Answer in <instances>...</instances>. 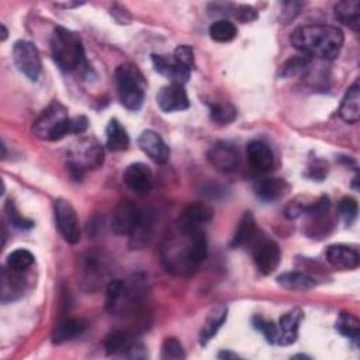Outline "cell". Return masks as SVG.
<instances>
[{"instance_id": "277c9868", "label": "cell", "mask_w": 360, "mask_h": 360, "mask_svg": "<svg viewBox=\"0 0 360 360\" xmlns=\"http://www.w3.org/2000/svg\"><path fill=\"white\" fill-rule=\"evenodd\" d=\"M104 162V148L93 138H82L68 153V170L73 180H82L86 170L98 169Z\"/></svg>"}, {"instance_id": "60d3db41", "label": "cell", "mask_w": 360, "mask_h": 360, "mask_svg": "<svg viewBox=\"0 0 360 360\" xmlns=\"http://www.w3.org/2000/svg\"><path fill=\"white\" fill-rule=\"evenodd\" d=\"M232 15L236 20L242 21V22H250V21L257 18L256 10L253 7H250V6H238V7H235Z\"/></svg>"}, {"instance_id": "7a4b0ae2", "label": "cell", "mask_w": 360, "mask_h": 360, "mask_svg": "<svg viewBox=\"0 0 360 360\" xmlns=\"http://www.w3.org/2000/svg\"><path fill=\"white\" fill-rule=\"evenodd\" d=\"M291 45L304 55L321 59H335L345 42L343 32L333 25L312 24L302 25L292 31L290 37Z\"/></svg>"}, {"instance_id": "ab89813d", "label": "cell", "mask_w": 360, "mask_h": 360, "mask_svg": "<svg viewBox=\"0 0 360 360\" xmlns=\"http://www.w3.org/2000/svg\"><path fill=\"white\" fill-rule=\"evenodd\" d=\"M173 58L188 69H191L194 65V51L188 45H179L173 52Z\"/></svg>"}, {"instance_id": "ac0fdd59", "label": "cell", "mask_w": 360, "mask_h": 360, "mask_svg": "<svg viewBox=\"0 0 360 360\" xmlns=\"http://www.w3.org/2000/svg\"><path fill=\"white\" fill-rule=\"evenodd\" d=\"M152 62H153L155 70L158 73H160L162 76L167 77L172 83L184 84L190 77V70L191 69L179 63L173 56L167 58L165 55L153 53L152 55Z\"/></svg>"}, {"instance_id": "2e32d148", "label": "cell", "mask_w": 360, "mask_h": 360, "mask_svg": "<svg viewBox=\"0 0 360 360\" xmlns=\"http://www.w3.org/2000/svg\"><path fill=\"white\" fill-rule=\"evenodd\" d=\"M214 210L205 202H193L188 204L183 211L177 221V229L180 231H191L200 229V225L207 224L212 219Z\"/></svg>"}, {"instance_id": "e0dca14e", "label": "cell", "mask_w": 360, "mask_h": 360, "mask_svg": "<svg viewBox=\"0 0 360 360\" xmlns=\"http://www.w3.org/2000/svg\"><path fill=\"white\" fill-rule=\"evenodd\" d=\"M138 145L141 150L156 163H166L170 158L169 146L166 145L163 138L152 129H146L139 135Z\"/></svg>"}, {"instance_id": "7402d4cb", "label": "cell", "mask_w": 360, "mask_h": 360, "mask_svg": "<svg viewBox=\"0 0 360 360\" xmlns=\"http://www.w3.org/2000/svg\"><path fill=\"white\" fill-rule=\"evenodd\" d=\"M22 271H15L7 266L1 270V302L17 300L24 292L25 278L21 274Z\"/></svg>"}, {"instance_id": "d590c367", "label": "cell", "mask_w": 360, "mask_h": 360, "mask_svg": "<svg viewBox=\"0 0 360 360\" xmlns=\"http://www.w3.org/2000/svg\"><path fill=\"white\" fill-rule=\"evenodd\" d=\"M4 212H6V217H7V221L10 222L11 226L17 228V229H22V231H27V229H31L34 226V222L31 219H27L24 218L18 210L15 208L14 202L13 201H7L6 205H4Z\"/></svg>"}, {"instance_id": "e575fe53", "label": "cell", "mask_w": 360, "mask_h": 360, "mask_svg": "<svg viewBox=\"0 0 360 360\" xmlns=\"http://www.w3.org/2000/svg\"><path fill=\"white\" fill-rule=\"evenodd\" d=\"M311 62V58L307 55H297V56H291L288 60H285L281 66H280V76L281 77H291L295 76L297 73H300L301 70H304Z\"/></svg>"}, {"instance_id": "f1b7e54d", "label": "cell", "mask_w": 360, "mask_h": 360, "mask_svg": "<svg viewBox=\"0 0 360 360\" xmlns=\"http://www.w3.org/2000/svg\"><path fill=\"white\" fill-rule=\"evenodd\" d=\"M105 146L111 152H121L128 149L129 146V136L127 131L122 128V125L118 122V120L112 118L110 120L107 128H105Z\"/></svg>"}, {"instance_id": "9c48e42d", "label": "cell", "mask_w": 360, "mask_h": 360, "mask_svg": "<svg viewBox=\"0 0 360 360\" xmlns=\"http://www.w3.org/2000/svg\"><path fill=\"white\" fill-rule=\"evenodd\" d=\"M252 242V257L257 270L264 276L271 274L278 267L281 260V252L278 245L274 240L263 236H256Z\"/></svg>"}, {"instance_id": "d6a6232c", "label": "cell", "mask_w": 360, "mask_h": 360, "mask_svg": "<svg viewBox=\"0 0 360 360\" xmlns=\"http://www.w3.org/2000/svg\"><path fill=\"white\" fill-rule=\"evenodd\" d=\"M34 263V255L27 249H15L7 256L6 266L15 271H24Z\"/></svg>"}, {"instance_id": "6da1fadb", "label": "cell", "mask_w": 360, "mask_h": 360, "mask_svg": "<svg viewBox=\"0 0 360 360\" xmlns=\"http://www.w3.org/2000/svg\"><path fill=\"white\" fill-rule=\"evenodd\" d=\"M162 248V262L176 276H191L207 257V238L202 229L180 231Z\"/></svg>"}, {"instance_id": "f35d334b", "label": "cell", "mask_w": 360, "mask_h": 360, "mask_svg": "<svg viewBox=\"0 0 360 360\" xmlns=\"http://www.w3.org/2000/svg\"><path fill=\"white\" fill-rule=\"evenodd\" d=\"M252 325L256 330H260L264 336V339L269 342V343H276L277 342V335H278V330H277V326L271 322V321H266L263 319L262 316H253L252 319Z\"/></svg>"}, {"instance_id": "8d00e7d4", "label": "cell", "mask_w": 360, "mask_h": 360, "mask_svg": "<svg viewBox=\"0 0 360 360\" xmlns=\"http://www.w3.org/2000/svg\"><path fill=\"white\" fill-rule=\"evenodd\" d=\"M338 215L345 225H350L357 217V201L352 197H345L338 204Z\"/></svg>"}, {"instance_id": "4dcf8cb0", "label": "cell", "mask_w": 360, "mask_h": 360, "mask_svg": "<svg viewBox=\"0 0 360 360\" xmlns=\"http://www.w3.org/2000/svg\"><path fill=\"white\" fill-rule=\"evenodd\" d=\"M336 329L340 335L349 338L354 343L359 342L360 338V322L356 315L350 312H340L336 321Z\"/></svg>"}, {"instance_id": "8992f818", "label": "cell", "mask_w": 360, "mask_h": 360, "mask_svg": "<svg viewBox=\"0 0 360 360\" xmlns=\"http://www.w3.org/2000/svg\"><path fill=\"white\" fill-rule=\"evenodd\" d=\"M32 132L45 141H60L69 135L70 118L68 108L56 100L52 101L34 121Z\"/></svg>"}, {"instance_id": "52a82bcc", "label": "cell", "mask_w": 360, "mask_h": 360, "mask_svg": "<svg viewBox=\"0 0 360 360\" xmlns=\"http://www.w3.org/2000/svg\"><path fill=\"white\" fill-rule=\"evenodd\" d=\"M104 349L108 356H125L131 359L146 357L145 346L136 340L135 335L127 329H117L107 335Z\"/></svg>"}, {"instance_id": "ba28073f", "label": "cell", "mask_w": 360, "mask_h": 360, "mask_svg": "<svg viewBox=\"0 0 360 360\" xmlns=\"http://www.w3.org/2000/svg\"><path fill=\"white\" fill-rule=\"evenodd\" d=\"M13 59L17 69L27 76L31 82H37L41 70L42 62L38 52V48L25 39H20L13 46Z\"/></svg>"}, {"instance_id": "d6986e66", "label": "cell", "mask_w": 360, "mask_h": 360, "mask_svg": "<svg viewBox=\"0 0 360 360\" xmlns=\"http://www.w3.org/2000/svg\"><path fill=\"white\" fill-rule=\"evenodd\" d=\"M302 309L301 308H292L287 311L278 321V335H277V342L281 346H288L292 345L297 338H298V329L300 323L302 321Z\"/></svg>"}, {"instance_id": "44dd1931", "label": "cell", "mask_w": 360, "mask_h": 360, "mask_svg": "<svg viewBox=\"0 0 360 360\" xmlns=\"http://www.w3.org/2000/svg\"><path fill=\"white\" fill-rule=\"evenodd\" d=\"M248 162L259 173L269 172L274 165V156L269 145L262 141H252L246 148Z\"/></svg>"}, {"instance_id": "484cf974", "label": "cell", "mask_w": 360, "mask_h": 360, "mask_svg": "<svg viewBox=\"0 0 360 360\" xmlns=\"http://www.w3.org/2000/svg\"><path fill=\"white\" fill-rule=\"evenodd\" d=\"M335 17L353 31L360 28V3L356 0H345L335 4Z\"/></svg>"}, {"instance_id": "4fadbf2b", "label": "cell", "mask_w": 360, "mask_h": 360, "mask_svg": "<svg viewBox=\"0 0 360 360\" xmlns=\"http://www.w3.org/2000/svg\"><path fill=\"white\" fill-rule=\"evenodd\" d=\"M156 103L159 108L165 112L183 111L190 107L188 96L183 84L170 83L163 86L156 94Z\"/></svg>"}, {"instance_id": "83f0119b", "label": "cell", "mask_w": 360, "mask_h": 360, "mask_svg": "<svg viewBox=\"0 0 360 360\" xmlns=\"http://www.w3.org/2000/svg\"><path fill=\"white\" fill-rule=\"evenodd\" d=\"M86 328H87V323L83 319H79V318L65 319L55 328L52 333V342L56 345H60L63 342L72 340L76 336L82 335Z\"/></svg>"}, {"instance_id": "836d02e7", "label": "cell", "mask_w": 360, "mask_h": 360, "mask_svg": "<svg viewBox=\"0 0 360 360\" xmlns=\"http://www.w3.org/2000/svg\"><path fill=\"white\" fill-rule=\"evenodd\" d=\"M210 117L218 124H229L236 118V108L229 103H215L210 105Z\"/></svg>"}, {"instance_id": "b9f144b4", "label": "cell", "mask_w": 360, "mask_h": 360, "mask_svg": "<svg viewBox=\"0 0 360 360\" xmlns=\"http://www.w3.org/2000/svg\"><path fill=\"white\" fill-rule=\"evenodd\" d=\"M87 127H89V121L84 115H77L70 118V134L80 135L87 129Z\"/></svg>"}, {"instance_id": "74e56055", "label": "cell", "mask_w": 360, "mask_h": 360, "mask_svg": "<svg viewBox=\"0 0 360 360\" xmlns=\"http://www.w3.org/2000/svg\"><path fill=\"white\" fill-rule=\"evenodd\" d=\"M186 353L183 345L176 338H166L162 343V359L165 360H180L184 359Z\"/></svg>"}, {"instance_id": "5bb4252c", "label": "cell", "mask_w": 360, "mask_h": 360, "mask_svg": "<svg viewBox=\"0 0 360 360\" xmlns=\"http://www.w3.org/2000/svg\"><path fill=\"white\" fill-rule=\"evenodd\" d=\"M208 162L221 173L233 172L239 165V152L228 142H217L207 153Z\"/></svg>"}, {"instance_id": "30bf717a", "label": "cell", "mask_w": 360, "mask_h": 360, "mask_svg": "<svg viewBox=\"0 0 360 360\" xmlns=\"http://www.w3.org/2000/svg\"><path fill=\"white\" fill-rule=\"evenodd\" d=\"M142 215L143 212L132 200H128V198L121 200L112 211V217H111L112 232L117 235H131L139 225Z\"/></svg>"}, {"instance_id": "8fae6325", "label": "cell", "mask_w": 360, "mask_h": 360, "mask_svg": "<svg viewBox=\"0 0 360 360\" xmlns=\"http://www.w3.org/2000/svg\"><path fill=\"white\" fill-rule=\"evenodd\" d=\"M53 211H55L56 226L62 238L68 243H72V245L77 243L80 240V226H79L77 214L73 205L68 200L59 198L55 201Z\"/></svg>"}, {"instance_id": "f546056e", "label": "cell", "mask_w": 360, "mask_h": 360, "mask_svg": "<svg viewBox=\"0 0 360 360\" xmlns=\"http://www.w3.org/2000/svg\"><path fill=\"white\" fill-rule=\"evenodd\" d=\"M277 283L290 291H307L316 285L315 278L301 271H290L277 277Z\"/></svg>"}, {"instance_id": "9a60e30c", "label": "cell", "mask_w": 360, "mask_h": 360, "mask_svg": "<svg viewBox=\"0 0 360 360\" xmlns=\"http://www.w3.org/2000/svg\"><path fill=\"white\" fill-rule=\"evenodd\" d=\"M122 180L128 188L136 194H146L153 184V174L148 165L142 162L131 163L122 173Z\"/></svg>"}, {"instance_id": "d4e9b609", "label": "cell", "mask_w": 360, "mask_h": 360, "mask_svg": "<svg viewBox=\"0 0 360 360\" xmlns=\"http://www.w3.org/2000/svg\"><path fill=\"white\" fill-rule=\"evenodd\" d=\"M226 314H228V308L224 305H218L215 308L211 309V312L207 315L201 332H200V345L205 346L215 335L217 332L221 329V326L225 323L226 321Z\"/></svg>"}, {"instance_id": "1f68e13d", "label": "cell", "mask_w": 360, "mask_h": 360, "mask_svg": "<svg viewBox=\"0 0 360 360\" xmlns=\"http://www.w3.org/2000/svg\"><path fill=\"white\" fill-rule=\"evenodd\" d=\"M208 32L210 37L217 42H229L236 37L238 30L233 25V22L228 20H218L211 24Z\"/></svg>"}, {"instance_id": "7bdbcfd3", "label": "cell", "mask_w": 360, "mask_h": 360, "mask_svg": "<svg viewBox=\"0 0 360 360\" xmlns=\"http://www.w3.org/2000/svg\"><path fill=\"white\" fill-rule=\"evenodd\" d=\"M238 356L235 353H231V352H221L218 353V359H236Z\"/></svg>"}, {"instance_id": "ee69618b", "label": "cell", "mask_w": 360, "mask_h": 360, "mask_svg": "<svg viewBox=\"0 0 360 360\" xmlns=\"http://www.w3.org/2000/svg\"><path fill=\"white\" fill-rule=\"evenodd\" d=\"M7 38V28L4 27V24H1V41H4Z\"/></svg>"}, {"instance_id": "7c38bea8", "label": "cell", "mask_w": 360, "mask_h": 360, "mask_svg": "<svg viewBox=\"0 0 360 360\" xmlns=\"http://www.w3.org/2000/svg\"><path fill=\"white\" fill-rule=\"evenodd\" d=\"M82 283L87 291H96L101 287L108 274L105 259L101 253H87L83 257V266L80 269Z\"/></svg>"}, {"instance_id": "3957f363", "label": "cell", "mask_w": 360, "mask_h": 360, "mask_svg": "<svg viewBox=\"0 0 360 360\" xmlns=\"http://www.w3.org/2000/svg\"><path fill=\"white\" fill-rule=\"evenodd\" d=\"M51 52L62 72L75 73L89 70L80 37L65 27H56L53 30L51 37Z\"/></svg>"}, {"instance_id": "ffe728a7", "label": "cell", "mask_w": 360, "mask_h": 360, "mask_svg": "<svg viewBox=\"0 0 360 360\" xmlns=\"http://www.w3.org/2000/svg\"><path fill=\"white\" fill-rule=\"evenodd\" d=\"M328 263L338 270H352L359 266V253L356 249L347 245H330L325 252Z\"/></svg>"}, {"instance_id": "cb8c5ba5", "label": "cell", "mask_w": 360, "mask_h": 360, "mask_svg": "<svg viewBox=\"0 0 360 360\" xmlns=\"http://www.w3.org/2000/svg\"><path fill=\"white\" fill-rule=\"evenodd\" d=\"M340 118L347 124H356L360 118V89L359 84L354 83L350 86L342 98L339 107Z\"/></svg>"}, {"instance_id": "5b68a950", "label": "cell", "mask_w": 360, "mask_h": 360, "mask_svg": "<svg viewBox=\"0 0 360 360\" xmlns=\"http://www.w3.org/2000/svg\"><path fill=\"white\" fill-rule=\"evenodd\" d=\"M117 93L121 104L136 111L142 107L145 100V80L139 69L132 63H121L115 69Z\"/></svg>"}, {"instance_id": "4316f807", "label": "cell", "mask_w": 360, "mask_h": 360, "mask_svg": "<svg viewBox=\"0 0 360 360\" xmlns=\"http://www.w3.org/2000/svg\"><path fill=\"white\" fill-rule=\"evenodd\" d=\"M256 221L250 211L245 212L236 226V231L229 242L231 248H239L246 243H250L256 238Z\"/></svg>"}, {"instance_id": "603a6c76", "label": "cell", "mask_w": 360, "mask_h": 360, "mask_svg": "<svg viewBox=\"0 0 360 360\" xmlns=\"http://www.w3.org/2000/svg\"><path fill=\"white\" fill-rule=\"evenodd\" d=\"M290 191V184L284 179H262L255 184L256 195L263 201H276Z\"/></svg>"}]
</instances>
